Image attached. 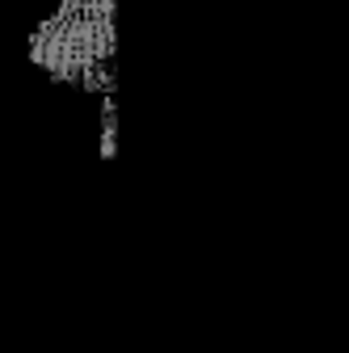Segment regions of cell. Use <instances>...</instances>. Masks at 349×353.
I'll use <instances>...</instances> for the list:
<instances>
[{"instance_id": "obj_1", "label": "cell", "mask_w": 349, "mask_h": 353, "mask_svg": "<svg viewBox=\"0 0 349 353\" xmlns=\"http://www.w3.org/2000/svg\"><path fill=\"white\" fill-rule=\"evenodd\" d=\"M114 55V0H63L30 38V59L55 80H84Z\"/></svg>"}, {"instance_id": "obj_2", "label": "cell", "mask_w": 349, "mask_h": 353, "mask_svg": "<svg viewBox=\"0 0 349 353\" xmlns=\"http://www.w3.org/2000/svg\"><path fill=\"white\" fill-rule=\"evenodd\" d=\"M114 135H118V114H114V101H106V114H101V156L106 160L114 156Z\"/></svg>"}]
</instances>
